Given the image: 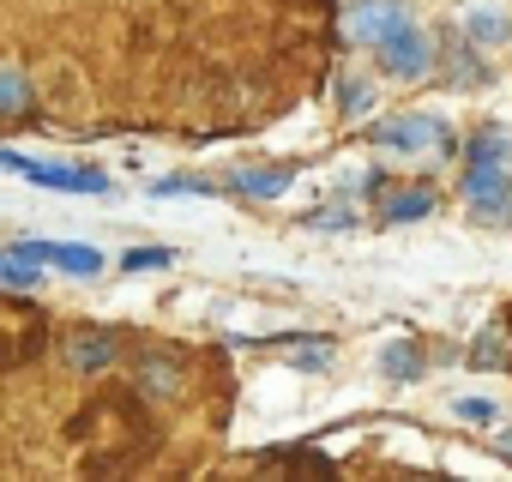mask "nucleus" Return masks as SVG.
I'll return each instance as SVG.
<instances>
[{"label":"nucleus","instance_id":"nucleus-1","mask_svg":"<svg viewBox=\"0 0 512 482\" xmlns=\"http://www.w3.org/2000/svg\"><path fill=\"white\" fill-rule=\"evenodd\" d=\"M374 49H380V67H386L392 79H428V73H434V43H428V31L410 25V19H404L392 37H380Z\"/></svg>","mask_w":512,"mask_h":482},{"label":"nucleus","instance_id":"nucleus-2","mask_svg":"<svg viewBox=\"0 0 512 482\" xmlns=\"http://www.w3.org/2000/svg\"><path fill=\"white\" fill-rule=\"evenodd\" d=\"M374 139H380V151H452V127L434 121V115H398V121H380Z\"/></svg>","mask_w":512,"mask_h":482},{"label":"nucleus","instance_id":"nucleus-3","mask_svg":"<svg viewBox=\"0 0 512 482\" xmlns=\"http://www.w3.org/2000/svg\"><path fill=\"white\" fill-rule=\"evenodd\" d=\"M0 169H19L25 181H37V187H61V193H109V175H103V169H67V163H31V157H13V151H0Z\"/></svg>","mask_w":512,"mask_h":482},{"label":"nucleus","instance_id":"nucleus-4","mask_svg":"<svg viewBox=\"0 0 512 482\" xmlns=\"http://www.w3.org/2000/svg\"><path fill=\"white\" fill-rule=\"evenodd\" d=\"M464 199H470L476 217H506V211H512V169H506V163H470Z\"/></svg>","mask_w":512,"mask_h":482},{"label":"nucleus","instance_id":"nucleus-5","mask_svg":"<svg viewBox=\"0 0 512 482\" xmlns=\"http://www.w3.org/2000/svg\"><path fill=\"white\" fill-rule=\"evenodd\" d=\"M13 254L31 260V266H61V272H73V278H97V272H103V254L85 248V241H19Z\"/></svg>","mask_w":512,"mask_h":482},{"label":"nucleus","instance_id":"nucleus-6","mask_svg":"<svg viewBox=\"0 0 512 482\" xmlns=\"http://www.w3.org/2000/svg\"><path fill=\"white\" fill-rule=\"evenodd\" d=\"M410 19V7L404 0H356V7L344 13V31H350V43H380V37H392L398 25Z\"/></svg>","mask_w":512,"mask_h":482},{"label":"nucleus","instance_id":"nucleus-7","mask_svg":"<svg viewBox=\"0 0 512 482\" xmlns=\"http://www.w3.org/2000/svg\"><path fill=\"white\" fill-rule=\"evenodd\" d=\"M181 386H187L181 362H169V356H145V362H139V392H151V398H181Z\"/></svg>","mask_w":512,"mask_h":482},{"label":"nucleus","instance_id":"nucleus-8","mask_svg":"<svg viewBox=\"0 0 512 482\" xmlns=\"http://www.w3.org/2000/svg\"><path fill=\"white\" fill-rule=\"evenodd\" d=\"M67 362H73L79 374H97V368L115 362V338H109V332H79V338L67 344Z\"/></svg>","mask_w":512,"mask_h":482},{"label":"nucleus","instance_id":"nucleus-9","mask_svg":"<svg viewBox=\"0 0 512 482\" xmlns=\"http://www.w3.org/2000/svg\"><path fill=\"white\" fill-rule=\"evenodd\" d=\"M217 187H229V193H260V199H272V193H284V187H290V169H235V175H223Z\"/></svg>","mask_w":512,"mask_h":482},{"label":"nucleus","instance_id":"nucleus-10","mask_svg":"<svg viewBox=\"0 0 512 482\" xmlns=\"http://www.w3.org/2000/svg\"><path fill=\"white\" fill-rule=\"evenodd\" d=\"M380 211H386V223H416L434 211V187H398L392 199H380Z\"/></svg>","mask_w":512,"mask_h":482},{"label":"nucleus","instance_id":"nucleus-11","mask_svg":"<svg viewBox=\"0 0 512 482\" xmlns=\"http://www.w3.org/2000/svg\"><path fill=\"white\" fill-rule=\"evenodd\" d=\"M464 31H470V43L500 49V43L512 37V19H500V13H488V7H470V13H464Z\"/></svg>","mask_w":512,"mask_h":482},{"label":"nucleus","instance_id":"nucleus-12","mask_svg":"<svg viewBox=\"0 0 512 482\" xmlns=\"http://www.w3.org/2000/svg\"><path fill=\"white\" fill-rule=\"evenodd\" d=\"M31 109V79L19 67H0V115H25Z\"/></svg>","mask_w":512,"mask_h":482},{"label":"nucleus","instance_id":"nucleus-13","mask_svg":"<svg viewBox=\"0 0 512 482\" xmlns=\"http://www.w3.org/2000/svg\"><path fill=\"white\" fill-rule=\"evenodd\" d=\"M512 362V350H506V332L500 326H488L476 344H470V368H506Z\"/></svg>","mask_w":512,"mask_h":482},{"label":"nucleus","instance_id":"nucleus-14","mask_svg":"<svg viewBox=\"0 0 512 482\" xmlns=\"http://www.w3.org/2000/svg\"><path fill=\"white\" fill-rule=\"evenodd\" d=\"M380 374L416 380V374H422V350H416V344H386V350H380Z\"/></svg>","mask_w":512,"mask_h":482},{"label":"nucleus","instance_id":"nucleus-15","mask_svg":"<svg viewBox=\"0 0 512 482\" xmlns=\"http://www.w3.org/2000/svg\"><path fill=\"white\" fill-rule=\"evenodd\" d=\"M338 109H344V121H362L374 109V85L368 79H338Z\"/></svg>","mask_w":512,"mask_h":482},{"label":"nucleus","instance_id":"nucleus-16","mask_svg":"<svg viewBox=\"0 0 512 482\" xmlns=\"http://www.w3.org/2000/svg\"><path fill=\"white\" fill-rule=\"evenodd\" d=\"M470 163H512V139H506L500 127H482V133L470 139Z\"/></svg>","mask_w":512,"mask_h":482},{"label":"nucleus","instance_id":"nucleus-17","mask_svg":"<svg viewBox=\"0 0 512 482\" xmlns=\"http://www.w3.org/2000/svg\"><path fill=\"white\" fill-rule=\"evenodd\" d=\"M290 362H296V368H326V362H332V338H320V332L290 338Z\"/></svg>","mask_w":512,"mask_h":482},{"label":"nucleus","instance_id":"nucleus-18","mask_svg":"<svg viewBox=\"0 0 512 482\" xmlns=\"http://www.w3.org/2000/svg\"><path fill=\"white\" fill-rule=\"evenodd\" d=\"M452 416H458V422H482V428H488L500 410H494V398H452Z\"/></svg>","mask_w":512,"mask_h":482},{"label":"nucleus","instance_id":"nucleus-19","mask_svg":"<svg viewBox=\"0 0 512 482\" xmlns=\"http://www.w3.org/2000/svg\"><path fill=\"white\" fill-rule=\"evenodd\" d=\"M169 260H175L169 248H133V254H127V272H157V266H169Z\"/></svg>","mask_w":512,"mask_h":482},{"label":"nucleus","instance_id":"nucleus-20","mask_svg":"<svg viewBox=\"0 0 512 482\" xmlns=\"http://www.w3.org/2000/svg\"><path fill=\"white\" fill-rule=\"evenodd\" d=\"M308 223H314V229H350V223H356V211H350V205H332V211H314Z\"/></svg>","mask_w":512,"mask_h":482},{"label":"nucleus","instance_id":"nucleus-21","mask_svg":"<svg viewBox=\"0 0 512 482\" xmlns=\"http://www.w3.org/2000/svg\"><path fill=\"white\" fill-rule=\"evenodd\" d=\"M0 260H7V254H0Z\"/></svg>","mask_w":512,"mask_h":482}]
</instances>
